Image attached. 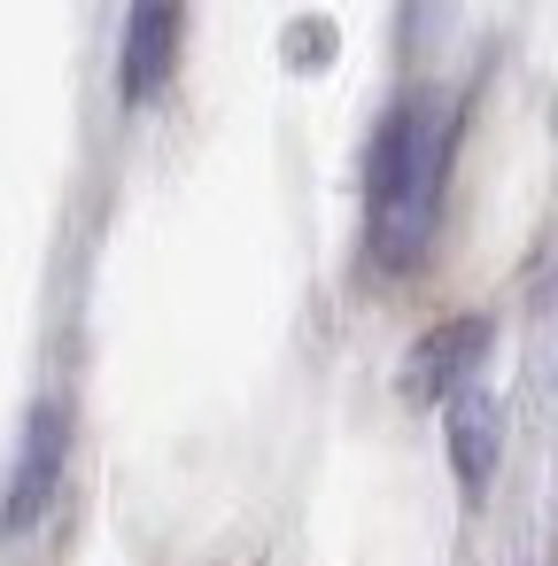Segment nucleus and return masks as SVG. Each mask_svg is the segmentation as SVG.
Here are the masks:
<instances>
[{
	"instance_id": "obj_1",
	"label": "nucleus",
	"mask_w": 558,
	"mask_h": 566,
	"mask_svg": "<svg viewBox=\"0 0 558 566\" xmlns=\"http://www.w3.org/2000/svg\"><path fill=\"white\" fill-rule=\"evenodd\" d=\"M450 148H457V117L442 94H403L388 109L365 164V241L380 272L427 264L442 226V187H450Z\"/></svg>"
},
{
	"instance_id": "obj_2",
	"label": "nucleus",
	"mask_w": 558,
	"mask_h": 566,
	"mask_svg": "<svg viewBox=\"0 0 558 566\" xmlns=\"http://www.w3.org/2000/svg\"><path fill=\"white\" fill-rule=\"evenodd\" d=\"M171 48H179V0H133V40H125V94L148 102L171 78Z\"/></svg>"
}]
</instances>
